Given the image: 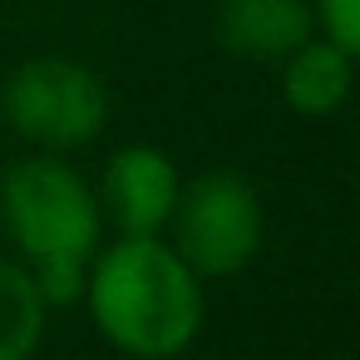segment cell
Returning a JSON list of instances; mask_svg holds the SVG:
<instances>
[{"mask_svg": "<svg viewBox=\"0 0 360 360\" xmlns=\"http://www.w3.org/2000/svg\"><path fill=\"white\" fill-rule=\"evenodd\" d=\"M84 301L99 335L134 360H168L202 330V276L163 237H119L89 257Z\"/></svg>", "mask_w": 360, "mask_h": 360, "instance_id": "cell-1", "label": "cell"}, {"mask_svg": "<svg viewBox=\"0 0 360 360\" xmlns=\"http://www.w3.org/2000/svg\"><path fill=\"white\" fill-rule=\"evenodd\" d=\"M0 222L45 306H75L84 296L89 257L99 252L104 212L99 193L60 153H30L0 178Z\"/></svg>", "mask_w": 360, "mask_h": 360, "instance_id": "cell-2", "label": "cell"}, {"mask_svg": "<svg viewBox=\"0 0 360 360\" xmlns=\"http://www.w3.org/2000/svg\"><path fill=\"white\" fill-rule=\"evenodd\" d=\"M0 114L40 153H70L104 134L109 89L79 60L40 55V60H25L20 70H11V79L0 84Z\"/></svg>", "mask_w": 360, "mask_h": 360, "instance_id": "cell-3", "label": "cell"}, {"mask_svg": "<svg viewBox=\"0 0 360 360\" xmlns=\"http://www.w3.org/2000/svg\"><path fill=\"white\" fill-rule=\"evenodd\" d=\"M168 227H173V252L202 281L237 276L242 266H252L262 247V198L242 173L212 168L178 188Z\"/></svg>", "mask_w": 360, "mask_h": 360, "instance_id": "cell-4", "label": "cell"}, {"mask_svg": "<svg viewBox=\"0 0 360 360\" xmlns=\"http://www.w3.org/2000/svg\"><path fill=\"white\" fill-rule=\"evenodd\" d=\"M178 168L163 148L134 143L119 148L104 163V188H99V212L114 217L119 237H163L173 202H178Z\"/></svg>", "mask_w": 360, "mask_h": 360, "instance_id": "cell-5", "label": "cell"}, {"mask_svg": "<svg viewBox=\"0 0 360 360\" xmlns=\"http://www.w3.org/2000/svg\"><path fill=\"white\" fill-rule=\"evenodd\" d=\"M316 35L306 0H222L217 6V40L262 65H281L301 40Z\"/></svg>", "mask_w": 360, "mask_h": 360, "instance_id": "cell-6", "label": "cell"}, {"mask_svg": "<svg viewBox=\"0 0 360 360\" xmlns=\"http://www.w3.org/2000/svg\"><path fill=\"white\" fill-rule=\"evenodd\" d=\"M350 84H355V55L330 45V40H321V35L301 40L281 60V99L306 119L335 114L350 99Z\"/></svg>", "mask_w": 360, "mask_h": 360, "instance_id": "cell-7", "label": "cell"}, {"mask_svg": "<svg viewBox=\"0 0 360 360\" xmlns=\"http://www.w3.org/2000/svg\"><path fill=\"white\" fill-rule=\"evenodd\" d=\"M45 301L25 262L0 257V360H30L45 340Z\"/></svg>", "mask_w": 360, "mask_h": 360, "instance_id": "cell-8", "label": "cell"}, {"mask_svg": "<svg viewBox=\"0 0 360 360\" xmlns=\"http://www.w3.org/2000/svg\"><path fill=\"white\" fill-rule=\"evenodd\" d=\"M311 20L321 30V40L340 45V50H360V0H311Z\"/></svg>", "mask_w": 360, "mask_h": 360, "instance_id": "cell-9", "label": "cell"}]
</instances>
